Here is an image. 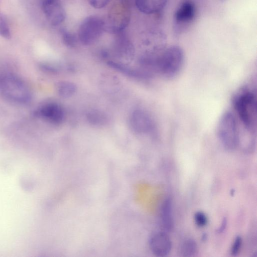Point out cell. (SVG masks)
<instances>
[{
    "instance_id": "cell-4",
    "label": "cell",
    "mask_w": 257,
    "mask_h": 257,
    "mask_svg": "<svg viewBox=\"0 0 257 257\" xmlns=\"http://www.w3.org/2000/svg\"><path fill=\"white\" fill-rule=\"evenodd\" d=\"M0 91L8 100L18 104L30 101L31 95L29 89L20 78L12 74L0 78Z\"/></svg>"
},
{
    "instance_id": "cell-18",
    "label": "cell",
    "mask_w": 257,
    "mask_h": 257,
    "mask_svg": "<svg viewBox=\"0 0 257 257\" xmlns=\"http://www.w3.org/2000/svg\"><path fill=\"white\" fill-rule=\"evenodd\" d=\"M88 121L92 125L102 126L107 121L106 115L98 110H92L89 112L86 116Z\"/></svg>"
},
{
    "instance_id": "cell-7",
    "label": "cell",
    "mask_w": 257,
    "mask_h": 257,
    "mask_svg": "<svg viewBox=\"0 0 257 257\" xmlns=\"http://www.w3.org/2000/svg\"><path fill=\"white\" fill-rule=\"evenodd\" d=\"M128 123L131 130L138 134H151L156 129L155 122L151 115L142 109H137L131 112Z\"/></svg>"
},
{
    "instance_id": "cell-2",
    "label": "cell",
    "mask_w": 257,
    "mask_h": 257,
    "mask_svg": "<svg viewBox=\"0 0 257 257\" xmlns=\"http://www.w3.org/2000/svg\"><path fill=\"white\" fill-rule=\"evenodd\" d=\"M234 107L247 131L253 133L256 126V97L250 90H244L234 98Z\"/></svg>"
},
{
    "instance_id": "cell-12",
    "label": "cell",
    "mask_w": 257,
    "mask_h": 257,
    "mask_svg": "<svg viewBox=\"0 0 257 257\" xmlns=\"http://www.w3.org/2000/svg\"><path fill=\"white\" fill-rule=\"evenodd\" d=\"M195 15L194 4L186 1L181 4L175 12V20L178 24H186L191 22Z\"/></svg>"
},
{
    "instance_id": "cell-11",
    "label": "cell",
    "mask_w": 257,
    "mask_h": 257,
    "mask_svg": "<svg viewBox=\"0 0 257 257\" xmlns=\"http://www.w3.org/2000/svg\"><path fill=\"white\" fill-rule=\"evenodd\" d=\"M116 35L112 45L114 54L119 57L128 58L134 54V47L123 32L115 34Z\"/></svg>"
},
{
    "instance_id": "cell-3",
    "label": "cell",
    "mask_w": 257,
    "mask_h": 257,
    "mask_svg": "<svg viewBox=\"0 0 257 257\" xmlns=\"http://www.w3.org/2000/svg\"><path fill=\"white\" fill-rule=\"evenodd\" d=\"M131 5L127 0H115L105 22V31L116 34L123 32L130 23Z\"/></svg>"
},
{
    "instance_id": "cell-6",
    "label": "cell",
    "mask_w": 257,
    "mask_h": 257,
    "mask_svg": "<svg viewBox=\"0 0 257 257\" xmlns=\"http://www.w3.org/2000/svg\"><path fill=\"white\" fill-rule=\"evenodd\" d=\"M105 31V22L95 16L86 17L82 22L78 30V39L85 46L94 43Z\"/></svg>"
},
{
    "instance_id": "cell-23",
    "label": "cell",
    "mask_w": 257,
    "mask_h": 257,
    "mask_svg": "<svg viewBox=\"0 0 257 257\" xmlns=\"http://www.w3.org/2000/svg\"><path fill=\"white\" fill-rule=\"evenodd\" d=\"M111 0H87L88 3L95 9H102L106 6Z\"/></svg>"
},
{
    "instance_id": "cell-5",
    "label": "cell",
    "mask_w": 257,
    "mask_h": 257,
    "mask_svg": "<svg viewBox=\"0 0 257 257\" xmlns=\"http://www.w3.org/2000/svg\"><path fill=\"white\" fill-rule=\"evenodd\" d=\"M217 134L223 147L228 151L235 150L240 143L239 134L236 119L226 111L222 114L217 126Z\"/></svg>"
},
{
    "instance_id": "cell-9",
    "label": "cell",
    "mask_w": 257,
    "mask_h": 257,
    "mask_svg": "<svg viewBox=\"0 0 257 257\" xmlns=\"http://www.w3.org/2000/svg\"><path fill=\"white\" fill-rule=\"evenodd\" d=\"M36 114L46 121L55 125L61 124L65 119V113L62 106L53 102L42 105L37 109Z\"/></svg>"
},
{
    "instance_id": "cell-10",
    "label": "cell",
    "mask_w": 257,
    "mask_h": 257,
    "mask_svg": "<svg viewBox=\"0 0 257 257\" xmlns=\"http://www.w3.org/2000/svg\"><path fill=\"white\" fill-rule=\"evenodd\" d=\"M149 246L152 253L157 256H167L172 248L169 236L164 231L153 234L149 240Z\"/></svg>"
},
{
    "instance_id": "cell-21",
    "label": "cell",
    "mask_w": 257,
    "mask_h": 257,
    "mask_svg": "<svg viewBox=\"0 0 257 257\" xmlns=\"http://www.w3.org/2000/svg\"><path fill=\"white\" fill-rule=\"evenodd\" d=\"M194 219L195 224L200 227L205 226L208 222L207 216L202 211L196 212L194 214Z\"/></svg>"
},
{
    "instance_id": "cell-8",
    "label": "cell",
    "mask_w": 257,
    "mask_h": 257,
    "mask_svg": "<svg viewBox=\"0 0 257 257\" xmlns=\"http://www.w3.org/2000/svg\"><path fill=\"white\" fill-rule=\"evenodd\" d=\"M41 7L49 23L58 26L65 20V10L60 0H42Z\"/></svg>"
},
{
    "instance_id": "cell-20",
    "label": "cell",
    "mask_w": 257,
    "mask_h": 257,
    "mask_svg": "<svg viewBox=\"0 0 257 257\" xmlns=\"http://www.w3.org/2000/svg\"><path fill=\"white\" fill-rule=\"evenodd\" d=\"M0 36L7 39H9L11 37L7 20L4 15H2L0 20Z\"/></svg>"
},
{
    "instance_id": "cell-16",
    "label": "cell",
    "mask_w": 257,
    "mask_h": 257,
    "mask_svg": "<svg viewBox=\"0 0 257 257\" xmlns=\"http://www.w3.org/2000/svg\"><path fill=\"white\" fill-rule=\"evenodd\" d=\"M77 86L75 83L69 81H61L57 86V91L58 95L64 98L71 97L77 91Z\"/></svg>"
},
{
    "instance_id": "cell-15",
    "label": "cell",
    "mask_w": 257,
    "mask_h": 257,
    "mask_svg": "<svg viewBox=\"0 0 257 257\" xmlns=\"http://www.w3.org/2000/svg\"><path fill=\"white\" fill-rule=\"evenodd\" d=\"M161 218L164 228L167 231H171L174 223L172 215V203L170 198L165 199L162 204Z\"/></svg>"
},
{
    "instance_id": "cell-1",
    "label": "cell",
    "mask_w": 257,
    "mask_h": 257,
    "mask_svg": "<svg viewBox=\"0 0 257 257\" xmlns=\"http://www.w3.org/2000/svg\"><path fill=\"white\" fill-rule=\"evenodd\" d=\"M184 62V53L178 46H171L157 53L155 71L166 78H173L180 72Z\"/></svg>"
},
{
    "instance_id": "cell-13",
    "label": "cell",
    "mask_w": 257,
    "mask_h": 257,
    "mask_svg": "<svg viewBox=\"0 0 257 257\" xmlns=\"http://www.w3.org/2000/svg\"><path fill=\"white\" fill-rule=\"evenodd\" d=\"M107 63L113 69L131 78L146 80L151 77L150 73L148 72L134 69L118 61L109 60Z\"/></svg>"
},
{
    "instance_id": "cell-24",
    "label": "cell",
    "mask_w": 257,
    "mask_h": 257,
    "mask_svg": "<svg viewBox=\"0 0 257 257\" xmlns=\"http://www.w3.org/2000/svg\"><path fill=\"white\" fill-rule=\"evenodd\" d=\"M227 225V219L226 218H224L221 223L220 227L217 229V232L218 233H221L224 231L225 229L226 228Z\"/></svg>"
},
{
    "instance_id": "cell-17",
    "label": "cell",
    "mask_w": 257,
    "mask_h": 257,
    "mask_svg": "<svg viewBox=\"0 0 257 257\" xmlns=\"http://www.w3.org/2000/svg\"><path fill=\"white\" fill-rule=\"evenodd\" d=\"M197 244L192 238L184 240L179 248V254L181 256H193L197 254Z\"/></svg>"
},
{
    "instance_id": "cell-26",
    "label": "cell",
    "mask_w": 257,
    "mask_h": 257,
    "mask_svg": "<svg viewBox=\"0 0 257 257\" xmlns=\"http://www.w3.org/2000/svg\"><path fill=\"white\" fill-rule=\"evenodd\" d=\"M2 15H3L2 14H0V20H1V18H2Z\"/></svg>"
},
{
    "instance_id": "cell-19",
    "label": "cell",
    "mask_w": 257,
    "mask_h": 257,
    "mask_svg": "<svg viewBox=\"0 0 257 257\" xmlns=\"http://www.w3.org/2000/svg\"><path fill=\"white\" fill-rule=\"evenodd\" d=\"M61 33L62 41L66 46L69 47H73L75 46L77 39L75 35L65 30H62Z\"/></svg>"
},
{
    "instance_id": "cell-14",
    "label": "cell",
    "mask_w": 257,
    "mask_h": 257,
    "mask_svg": "<svg viewBox=\"0 0 257 257\" xmlns=\"http://www.w3.org/2000/svg\"><path fill=\"white\" fill-rule=\"evenodd\" d=\"M168 0H136L138 9L146 14H152L161 11L166 7Z\"/></svg>"
},
{
    "instance_id": "cell-25",
    "label": "cell",
    "mask_w": 257,
    "mask_h": 257,
    "mask_svg": "<svg viewBox=\"0 0 257 257\" xmlns=\"http://www.w3.org/2000/svg\"><path fill=\"white\" fill-rule=\"evenodd\" d=\"M127 1L130 3L131 5L132 6V4H135L136 0H127Z\"/></svg>"
},
{
    "instance_id": "cell-22",
    "label": "cell",
    "mask_w": 257,
    "mask_h": 257,
    "mask_svg": "<svg viewBox=\"0 0 257 257\" xmlns=\"http://www.w3.org/2000/svg\"><path fill=\"white\" fill-rule=\"evenodd\" d=\"M242 242L241 237L239 236H236L231 248L230 252L231 255L235 256L239 253L241 247Z\"/></svg>"
}]
</instances>
